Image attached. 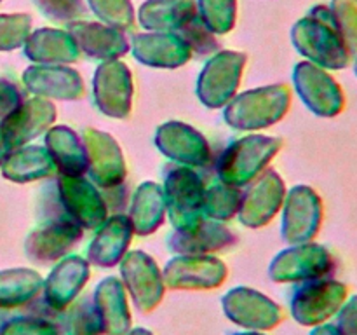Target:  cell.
Listing matches in <instances>:
<instances>
[{"mask_svg":"<svg viewBox=\"0 0 357 335\" xmlns=\"http://www.w3.org/2000/svg\"><path fill=\"white\" fill-rule=\"evenodd\" d=\"M197 10L211 31L225 34L236 21V0H199Z\"/></svg>","mask_w":357,"mask_h":335,"instance_id":"13","label":"cell"},{"mask_svg":"<svg viewBox=\"0 0 357 335\" xmlns=\"http://www.w3.org/2000/svg\"><path fill=\"white\" fill-rule=\"evenodd\" d=\"M42 279L33 271L0 272V307L14 309L30 304L40 292Z\"/></svg>","mask_w":357,"mask_h":335,"instance_id":"11","label":"cell"},{"mask_svg":"<svg viewBox=\"0 0 357 335\" xmlns=\"http://www.w3.org/2000/svg\"><path fill=\"white\" fill-rule=\"evenodd\" d=\"M293 40L314 65L326 70H344L354 54L342 38L330 6H316L293 28Z\"/></svg>","mask_w":357,"mask_h":335,"instance_id":"1","label":"cell"},{"mask_svg":"<svg viewBox=\"0 0 357 335\" xmlns=\"http://www.w3.org/2000/svg\"><path fill=\"white\" fill-rule=\"evenodd\" d=\"M298 87L309 107L323 117H335L345 107V94L340 84L314 63L298 65Z\"/></svg>","mask_w":357,"mask_h":335,"instance_id":"5","label":"cell"},{"mask_svg":"<svg viewBox=\"0 0 357 335\" xmlns=\"http://www.w3.org/2000/svg\"><path fill=\"white\" fill-rule=\"evenodd\" d=\"M31 20L26 14H0V49H14L30 30Z\"/></svg>","mask_w":357,"mask_h":335,"instance_id":"15","label":"cell"},{"mask_svg":"<svg viewBox=\"0 0 357 335\" xmlns=\"http://www.w3.org/2000/svg\"><path fill=\"white\" fill-rule=\"evenodd\" d=\"M38 9L54 21H70L84 13L82 0H35Z\"/></svg>","mask_w":357,"mask_h":335,"instance_id":"18","label":"cell"},{"mask_svg":"<svg viewBox=\"0 0 357 335\" xmlns=\"http://www.w3.org/2000/svg\"><path fill=\"white\" fill-rule=\"evenodd\" d=\"M223 264L215 260H178L167 267L166 283L180 290H211L225 281Z\"/></svg>","mask_w":357,"mask_h":335,"instance_id":"9","label":"cell"},{"mask_svg":"<svg viewBox=\"0 0 357 335\" xmlns=\"http://www.w3.org/2000/svg\"><path fill=\"white\" fill-rule=\"evenodd\" d=\"M124 281L136 307L150 313L159 306L164 297V281L152 262L145 258H131L124 265Z\"/></svg>","mask_w":357,"mask_h":335,"instance_id":"7","label":"cell"},{"mask_svg":"<svg viewBox=\"0 0 357 335\" xmlns=\"http://www.w3.org/2000/svg\"><path fill=\"white\" fill-rule=\"evenodd\" d=\"M105 335H126L131 327L124 286L115 278H108L94 292L93 299Z\"/></svg>","mask_w":357,"mask_h":335,"instance_id":"6","label":"cell"},{"mask_svg":"<svg viewBox=\"0 0 357 335\" xmlns=\"http://www.w3.org/2000/svg\"><path fill=\"white\" fill-rule=\"evenodd\" d=\"M234 335H264V334H261V332H253V330H251V332H244V334H234Z\"/></svg>","mask_w":357,"mask_h":335,"instance_id":"23","label":"cell"},{"mask_svg":"<svg viewBox=\"0 0 357 335\" xmlns=\"http://www.w3.org/2000/svg\"><path fill=\"white\" fill-rule=\"evenodd\" d=\"M197 10L194 0H149L139 9V21L149 30H174Z\"/></svg>","mask_w":357,"mask_h":335,"instance_id":"10","label":"cell"},{"mask_svg":"<svg viewBox=\"0 0 357 335\" xmlns=\"http://www.w3.org/2000/svg\"><path fill=\"white\" fill-rule=\"evenodd\" d=\"M101 321L98 318L96 307L91 300L84 299L73 304L66 316V335H101Z\"/></svg>","mask_w":357,"mask_h":335,"instance_id":"12","label":"cell"},{"mask_svg":"<svg viewBox=\"0 0 357 335\" xmlns=\"http://www.w3.org/2000/svg\"><path fill=\"white\" fill-rule=\"evenodd\" d=\"M309 335H342V332L338 330L337 325L328 321V323L317 325V327H312Z\"/></svg>","mask_w":357,"mask_h":335,"instance_id":"20","label":"cell"},{"mask_svg":"<svg viewBox=\"0 0 357 335\" xmlns=\"http://www.w3.org/2000/svg\"><path fill=\"white\" fill-rule=\"evenodd\" d=\"M91 9L115 27H129L132 23V7L129 0H89Z\"/></svg>","mask_w":357,"mask_h":335,"instance_id":"16","label":"cell"},{"mask_svg":"<svg viewBox=\"0 0 357 335\" xmlns=\"http://www.w3.org/2000/svg\"><path fill=\"white\" fill-rule=\"evenodd\" d=\"M0 140H2V138H0ZM0 154H2V142H0Z\"/></svg>","mask_w":357,"mask_h":335,"instance_id":"25","label":"cell"},{"mask_svg":"<svg viewBox=\"0 0 357 335\" xmlns=\"http://www.w3.org/2000/svg\"><path fill=\"white\" fill-rule=\"evenodd\" d=\"M337 269V260L330 250L319 244H305L282 255V260L272 265L274 281L305 283L330 278Z\"/></svg>","mask_w":357,"mask_h":335,"instance_id":"4","label":"cell"},{"mask_svg":"<svg viewBox=\"0 0 357 335\" xmlns=\"http://www.w3.org/2000/svg\"><path fill=\"white\" fill-rule=\"evenodd\" d=\"M223 309L234 323L253 332L272 330L284 318L278 304L250 288L230 290L223 297Z\"/></svg>","mask_w":357,"mask_h":335,"instance_id":"3","label":"cell"},{"mask_svg":"<svg viewBox=\"0 0 357 335\" xmlns=\"http://www.w3.org/2000/svg\"><path fill=\"white\" fill-rule=\"evenodd\" d=\"M333 320L342 335H357V293H349Z\"/></svg>","mask_w":357,"mask_h":335,"instance_id":"19","label":"cell"},{"mask_svg":"<svg viewBox=\"0 0 357 335\" xmlns=\"http://www.w3.org/2000/svg\"><path fill=\"white\" fill-rule=\"evenodd\" d=\"M352 66H354V73L357 77V56H354V59H352Z\"/></svg>","mask_w":357,"mask_h":335,"instance_id":"24","label":"cell"},{"mask_svg":"<svg viewBox=\"0 0 357 335\" xmlns=\"http://www.w3.org/2000/svg\"><path fill=\"white\" fill-rule=\"evenodd\" d=\"M126 335H153L152 332L145 330V328H135V330H129Z\"/></svg>","mask_w":357,"mask_h":335,"instance_id":"21","label":"cell"},{"mask_svg":"<svg viewBox=\"0 0 357 335\" xmlns=\"http://www.w3.org/2000/svg\"><path fill=\"white\" fill-rule=\"evenodd\" d=\"M89 272L79 258H70L51 272L44 286L45 302L51 309L65 311L86 285Z\"/></svg>","mask_w":357,"mask_h":335,"instance_id":"8","label":"cell"},{"mask_svg":"<svg viewBox=\"0 0 357 335\" xmlns=\"http://www.w3.org/2000/svg\"><path fill=\"white\" fill-rule=\"evenodd\" d=\"M0 335H59V330L44 318H14L7 320Z\"/></svg>","mask_w":357,"mask_h":335,"instance_id":"17","label":"cell"},{"mask_svg":"<svg viewBox=\"0 0 357 335\" xmlns=\"http://www.w3.org/2000/svg\"><path fill=\"white\" fill-rule=\"evenodd\" d=\"M7 323V318H6V309H2V307H0V332H2V328H3V325Z\"/></svg>","mask_w":357,"mask_h":335,"instance_id":"22","label":"cell"},{"mask_svg":"<svg viewBox=\"0 0 357 335\" xmlns=\"http://www.w3.org/2000/svg\"><path fill=\"white\" fill-rule=\"evenodd\" d=\"M349 293V286L331 276L300 283L289 302L291 316L302 327L312 328L328 323L337 316Z\"/></svg>","mask_w":357,"mask_h":335,"instance_id":"2","label":"cell"},{"mask_svg":"<svg viewBox=\"0 0 357 335\" xmlns=\"http://www.w3.org/2000/svg\"><path fill=\"white\" fill-rule=\"evenodd\" d=\"M330 10L342 38L357 56V0H331Z\"/></svg>","mask_w":357,"mask_h":335,"instance_id":"14","label":"cell"}]
</instances>
